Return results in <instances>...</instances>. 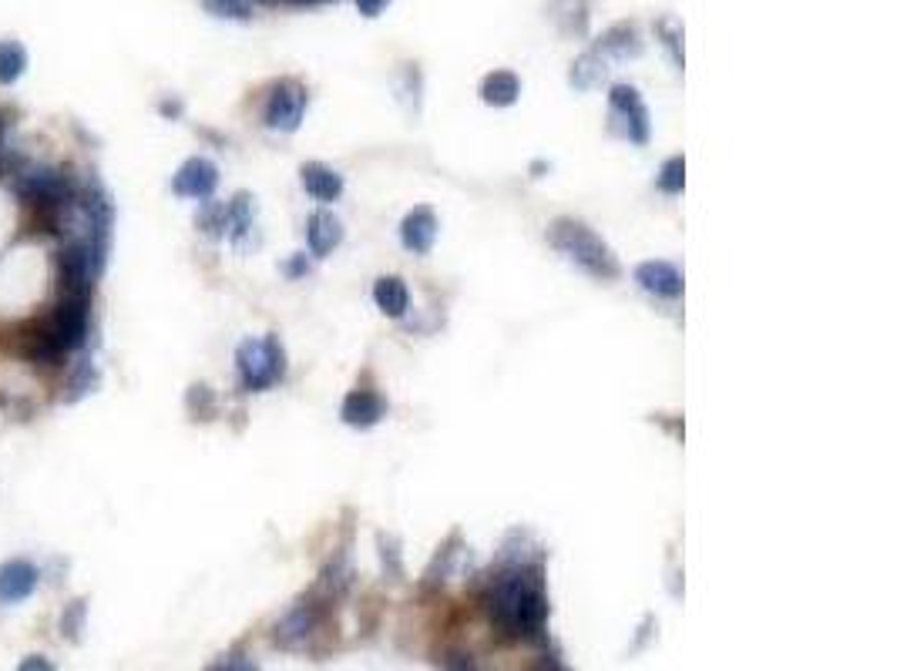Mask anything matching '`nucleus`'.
<instances>
[{"label":"nucleus","mask_w":897,"mask_h":671,"mask_svg":"<svg viewBox=\"0 0 897 671\" xmlns=\"http://www.w3.org/2000/svg\"><path fill=\"white\" fill-rule=\"evenodd\" d=\"M41 584V568L34 561L14 558L0 564V604H21Z\"/></svg>","instance_id":"6e6552de"},{"label":"nucleus","mask_w":897,"mask_h":671,"mask_svg":"<svg viewBox=\"0 0 897 671\" xmlns=\"http://www.w3.org/2000/svg\"><path fill=\"white\" fill-rule=\"evenodd\" d=\"M236 370H239V380L245 389L260 393V389H270L273 383L283 380L286 353H283L276 336H266V340H245L236 350Z\"/></svg>","instance_id":"39448f33"},{"label":"nucleus","mask_w":897,"mask_h":671,"mask_svg":"<svg viewBox=\"0 0 897 671\" xmlns=\"http://www.w3.org/2000/svg\"><path fill=\"white\" fill-rule=\"evenodd\" d=\"M319 604H316V594L309 597V601H299L296 608L276 625V631H273V638H276V645H283V648H296V645H303L313 631H316V625H319Z\"/></svg>","instance_id":"9d476101"},{"label":"nucleus","mask_w":897,"mask_h":671,"mask_svg":"<svg viewBox=\"0 0 897 671\" xmlns=\"http://www.w3.org/2000/svg\"><path fill=\"white\" fill-rule=\"evenodd\" d=\"M635 283L643 286L646 293L663 296V299H679L682 296V276H679V268L669 265V262H643L635 268Z\"/></svg>","instance_id":"9b49d317"},{"label":"nucleus","mask_w":897,"mask_h":671,"mask_svg":"<svg viewBox=\"0 0 897 671\" xmlns=\"http://www.w3.org/2000/svg\"><path fill=\"white\" fill-rule=\"evenodd\" d=\"M209 671H236V661H232V658H222V661H216Z\"/></svg>","instance_id":"2f4dec72"},{"label":"nucleus","mask_w":897,"mask_h":671,"mask_svg":"<svg viewBox=\"0 0 897 671\" xmlns=\"http://www.w3.org/2000/svg\"><path fill=\"white\" fill-rule=\"evenodd\" d=\"M91 329V293H61L47 319H41L24 340V356L37 366H54L81 350Z\"/></svg>","instance_id":"f03ea898"},{"label":"nucleus","mask_w":897,"mask_h":671,"mask_svg":"<svg viewBox=\"0 0 897 671\" xmlns=\"http://www.w3.org/2000/svg\"><path fill=\"white\" fill-rule=\"evenodd\" d=\"M85 618H88V604L85 601H72L68 608L61 615V631L68 641H78L81 631H85Z\"/></svg>","instance_id":"5701e85b"},{"label":"nucleus","mask_w":897,"mask_h":671,"mask_svg":"<svg viewBox=\"0 0 897 671\" xmlns=\"http://www.w3.org/2000/svg\"><path fill=\"white\" fill-rule=\"evenodd\" d=\"M609 105L615 114L625 118V134H628V142L635 145H646L649 142V111L643 105V98H638V91L632 85H615L612 95H609Z\"/></svg>","instance_id":"0eeeda50"},{"label":"nucleus","mask_w":897,"mask_h":671,"mask_svg":"<svg viewBox=\"0 0 897 671\" xmlns=\"http://www.w3.org/2000/svg\"><path fill=\"white\" fill-rule=\"evenodd\" d=\"M522 95V81L518 75H511V72H491L484 81H481V98L484 105H494V108H507V105H515Z\"/></svg>","instance_id":"dca6fc26"},{"label":"nucleus","mask_w":897,"mask_h":671,"mask_svg":"<svg viewBox=\"0 0 897 671\" xmlns=\"http://www.w3.org/2000/svg\"><path fill=\"white\" fill-rule=\"evenodd\" d=\"M206 11L216 14V18H229V21L252 18V4H249V0H206Z\"/></svg>","instance_id":"a878e982"},{"label":"nucleus","mask_w":897,"mask_h":671,"mask_svg":"<svg viewBox=\"0 0 897 671\" xmlns=\"http://www.w3.org/2000/svg\"><path fill=\"white\" fill-rule=\"evenodd\" d=\"M383 417V399L370 389H353L343 399V420L350 427H373Z\"/></svg>","instance_id":"2eb2a0df"},{"label":"nucleus","mask_w":897,"mask_h":671,"mask_svg":"<svg viewBox=\"0 0 897 671\" xmlns=\"http://www.w3.org/2000/svg\"><path fill=\"white\" fill-rule=\"evenodd\" d=\"M373 302H376L380 312H387V316L401 319V316L407 312V306H411V296H407L404 279H397V276H383V279H376V286H373Z\"/></svg>","instance_id":"f3484780"},{"label":"nucleus","mask_w":897,"mask_h":671,"mask_svg":"<svg viewBox=\"0 0 897 671\" xmlns=\"http://www.w3.org/2000/svg\"><path fill=\"white\" fill-rule=\"evenodd\" d=\"M299 178H303V188H306L316 201H337V198L343 195V178H340V172H333V168H327V165H319V162L303 165Z\"/></svg>","instance_id":"4468645a"},{"label":"nucleus","mask_w":897,"mask_h":671,"mask_svg":"<svg viewBox=\"0 0 897 671\" xmlns=\"http://www.w3.org/2000/svg\"><path fill=\"white\" fill-rule=\"evenodd\" d=\"M602 57H599V51H589V54H582L579 61H575V67H571V85L575 88H592L599 78H602Z\"/></svg>","instance_id":"412c9836"},{"label":"nucleus","mask_w":897,"mask_h":671,"mask_svg":"<svg viewBox=\"0 0 897 671\" xmlns=\"http://www.w3.org/2000/svg\"><path fill=\"white\" fill-rule=\"evenodd\" d=\"M229 229H232V239L236 242H242V235L252 229V222H255V206H252V198L249 195H236L232 201H229Z\"/></svg>","instance_id":"aec40b11"},{"label":"nucleus","mask_w":897,"mask_h":671,"mask_svg":"<svg viewBox=\"0 0 897 671\" xmlns=\"http://www.w3.org/2000/svg\"><path fill=\"white\" fill-rule=\"evenodd\" d=\"M219 185V168L209 158H188L172 175V191L178 198H209Z\"/></svg>","instance_id":"1a4fd4ad"},{"label":"nucleus","mask_w":897,"mask_h":671,"mask_svg":"<svg viewBox=\"0 0 897 671\" xmlns=\"http://www.w3.org/2000/svg\"><path fill=\"white\" fill-rule=\"evenodd\" d=\"M656 185H659L666 195H679L682 185H686V162H682V158H669V162L659 168Z\"/></svg>","instance_id":"393cba45"},{"label":"nucleus","mask_w":897,"mask_h":671,"mask_svg":"<svg viewBox=\"0 0 897 671\" xmlns=\"http://www.w3.org/2000/svg\"><path fill=\"white\" fill-rule=\"evenodd\" d=\"M602 51L612 57H635L638 51H643V41H638V31L632 24H615L612 31H605Z\"/></svg>","instance_id":"6ab92c4d"},{"label":"nucleus","mask_w":897,"mask_h":671,"mask_svg":"<svg viewBox=\"0 0 897 671\" xmlns=\"http://www.w3.org/2000/svg\"><path fill=\"white\" fill-rule=\"evenodd\" d=\"M434 239H437V219H434V212H430V209H414V212L404 219V226H401V242H404V249L424 255V252H430Z\"/></svg>","instance_id":"ddd939ff"},{"label":"nucleus","mask_w":897,"mask_h":671,"mask_svg":"<svg viewBox=\"0 0 897 671\" xmlns=\"http://www.w3.org/2000/svg\"><path fill=\"white\" fill-rule=\"evenodd\" d=\"M488 615L504 638H542L548 622V597L542 564H507L488 584Z\"/></svg>","instance_id":"f257e3e1"},{"label":"nucleus","mask_w":897,"mask_h":671,"mask_svg":"<svg viewBox=\"0 0 897 671\" xmlns=\"http://www.w3.org/2000/svg\"><path fill=\"white\" fill-rule=\"evenodd\" d=\"M28 72V51L21 41H0V85H18Z\"/></svg>","instance_id":"a211bd4d"},{"label":"nucleus","mask_w":897,"mask_h":671,"mask_svg":"<svg viewBox=\"0 0 897 671\" xmlns=\"http://www.w3.org/2000/svg\"><path fill=\"white\" fill-rule=\"evenodd\" d=\"M14 191L21 201L34 209L61 212L78 198V182L68 168H51V165H24L14 172Z\"/></svg>","instance_id":"20e7f679"},{"label":"nucleus","mask_w":897,"mask_h":671,"mask_svg":"<svg viewBox=\"0 0 897 671\" xmlns=\"http://www.w3.org/2000/svg\"><path fill=\"white\" fill-rule=\"evenodd\" d=\"M535 671H565V664H561L555 654H545V658L538 661V668H535Z\"/></svg>","instance_id":"c756f323"},{"label":"nucleus","mask_w":897,"mask_h":671,"mask_svg":"<svg viewBox=\"0 0 897 671\" xmlns=\"http://www.w3.org/2000/svg\"><path fill=\"white\" fill-rule=\"evenodd\" d=\"M444 671H478V664H474V658H471V654H464V651H455V654H447V661H444Z\"/></svg>","instance_id":"bb28decb"},{"label":"nucleus","mask_w":897,"mask_h":671,"mask_svg":"<svg viewBox=\"0 0 897 671\" xmlns=\"http://www.w3.org/2000/svg\"><path fill=\"white\" fill-rule=\"evenodd\" d=\"M306 114V88L296 81H280L266 101V124L273 131H296Z\"/></svg>","instance_id":"423d86ee"},{"label":"nucleus","mask_w":897,"mask_h":671,"mask_svg":"<svg viewBox=\"0 0 897 671\" xmlns=\"http://www.w3.org/2000/svg\"><path fill=\"white\" fill-rule=\"evenodd\" d=\"M306 268H309V265H306V258L299 255V258H296V262L289 265V276H303V273H306Z\"/></svg>","instance_id":"7c9ffc66"},{"label":"nucleus","mask_w":897,"mask_h":671,"mask_svg":"<svg viewBox=\"0 0 897 671\" xmlns=\"http://www.w3.org/2000/svg\"><path fill=\"white\" fill-rule=\"evenodd\" d=\"M306 242L313 255H330L343 242V222L333 212H316L306 226Z\"/></svg>","instance_id":"f8f14e48"},{"label":"nucleus","mask_w":897,"mask_h":671,"mask_svg":"<svg viewBox=\"0 0 897 671\" xmlns=\"http://www.w3.org/2000/svg\"><path fill=\"white\" fill-rule=\"evenodd\" d=\"M18 671H54V664H51L44 654H28V658L18 664Z\"/></svg>","instance_id":"c85d7f7f"},{"label":"nucleus","mask_w":897,"mask_h":671,"mask_svg":"<svg viewBox=\"0 0 897 671\" xmlns=\"http://www.w3.org/2000/svg\"><path fill=\"white\" fill-rule=\"evenodd\" d=\"M196 226H199L209 239H219V235H226V229H229V209L219 206V201H206V206L199 209V216H196Z\"/></svg>","instance_id":"4be33fe9"},{"label":"nucleus","mask_w":897,"mask_h":671,"mask_svg":"<svg viewBox=\"0 0 897 671\" xmlns=\"http://www.w3.org/2000/svg\"><path fill=\"white\" fill-rule=\"evenodd\" d=\"M548 242L565 252L571 262H579L586 273L599 276V279H615L619 276V262L612 255V249L582 222L575 219H558L551 229H548Z\"/></svg>","instance_id":"7ed1b4c3"},{"label":"nucleus","mask_w":897,"mask_h":671,"mask_svg":"<svg viewBox=\"0 0 897 671\" xmlns=\"http://www.w3.org/2000/svg\"><path fill=\"white\" fill-rule=\"evenodd\" d=\"M95 383H98V373H95V366H91V360H81L78 366H75V373H72V380H68V403H75L78 396H85V393H91L95 389Z\"/></svg>","instance_id":"b1692460"},{"label":"nucleus","mask_w":897,"mask_h":671,"mask_svg":"<svg viewBox=\"0 0 897 671\" xmlns=\"http://www.w3.org/2000/svg\"><path fill=\"white\" fill-rule=\"evenodd\" d=\"M387 4H391V0H357V11H360L363 18H380Z\"/></svg>","instance_id":"cd10ccee"}]
</instances>
